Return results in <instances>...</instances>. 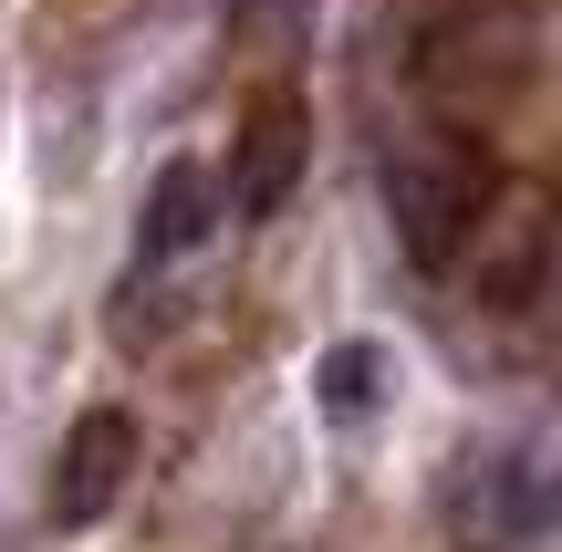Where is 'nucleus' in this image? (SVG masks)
<instances>
[{"label": "nucleus", "instance_id": "nucleus-9", "mask_svg": "<svg viewBox=\"0 0 562 552\" xmlns=\"http://www.w3.org/2000/svg\"><path fill=\"white\" fill-rule=\"evenodd\" d=\"M229 11V32L250 42V53H281V42L302 32V11H313V0H220Z\"/></svg>", "mask_w": 562, "mask_h": 552}, {"label": "nucleus", "instance_id": "nucleus-1", "mask_svg": "<svg viewBox=\"0 0 562 552\" xmlns=\"http://www.w3.org/2000/svg\"><path fill=\"white\" fill-rule=\"evenodd\" d=\"M542 74V21L531 0H438L417 32V94L438 115H490Z\"/></svg>", "mask_w": 562, "mask_h": 552}, {"label": "nucleus", "instance_id": "nucleus-3", "mask_svg": "<svg viewBox=\"0 0 562 552\" xmlns=\"http://www.w3.org/2000/svg\"><path fill=\"white\" fill-rule=\"evenodd\" d=\"M438 511L480 552H552L562 542V459L531 449H480L438 480Z\"/></svg>", "mask_w": 562, "mask_h": 552}, {"label": "nucleus", "instance_id": "nucleus-2", "mask_svg": "<svg viewBox=\"0 0 562 552\" xmlns=\"http://www.w3.org/2000/svg\"><path fill=\"white\" fill-rule=\"evenodd\" d=\"M490 199H501V178H490V146L469 136V125H427V136H406L396 167H385V209H396V240H406L417 271L469 261Z\"/></svg>", "mask_w": 562, "mask_h": 552}, {"label": "nucleus", "instance_id": "nucleus-6", "mask_svg": "<svg viewBox=\"0 0 562 552\" xmlns=\"http://www.w3.org/2000/svg\"><path fill=\"white\" fill-rule=\"evenodd\" d=\"M552 271V199H490L480 240H469V292L480 303H531V282Z\"/></svg>", "mask_w": 562, "mask_h": 552}, {"label": "nucleus", "instance_id": "nucleus-5", "mask_svg": "<svg viewBox=\"0 0 562 552\" xmlns=\"http://www.w3.org/2000/svg\"><path fill=\"white\" fill-rule=\"evenodd\" d=\"M302 167H313V115H302V94H261L240 115V146H229V199H240L250 219H281Z\"/></svg>", "mask_w": 562, "mask_h": 552}, {"label": "nucleus", "instance_id": "nucleus-8", "mask_svg": "<svg viewBox=\"0 0 562 552\" xmlns=\"http://www.w3.org/2000/svg\"><path fill=\"white\" fill-rule=\"evenodd\" d=\"M375 407H385V345L344 334V345L323 354V417H334V428H364Z\"/></svg>", "mask_w": 562, "mask_h": 552}, {"label": "nucleus", "instance_id": "nucleus-7", "mask_svg": "<svg viewBox=\"0 0 562 552\" xmlns=\"http://www.w3.org/2000/svg\"><path fill=\"white\" fill-rule=\"evenodd\" d=\"M209 229H220V178H209L199 157H167L157 188H146V209H136V261H188Z\"/></svg>", "mask_w": 562, "mask_h": 552}, {"label": "nucleus", "instance_id": "nucleus-4", "mask_svg": "<svg viewBox=\"0 0 562 552\" xmlns=\"http://www.w3.org/2000/svg\"><path fill=\"white\" fill-rule=\"evenodd\" d=\"M125 480H136V417L125 407H83L74 438L53 449V521L63 532H94Z\"/></svg>", "mask_w": 562, "mask_h": 552}]
</instances>
